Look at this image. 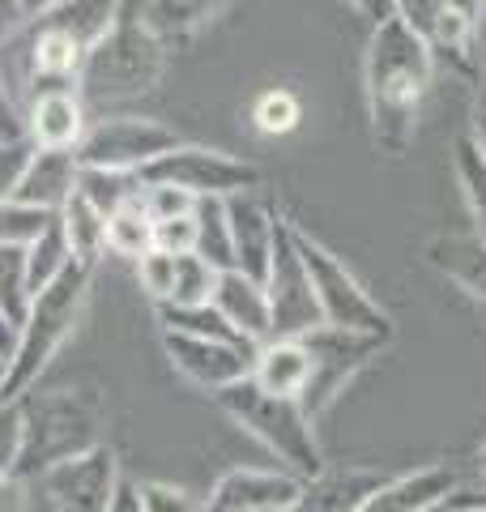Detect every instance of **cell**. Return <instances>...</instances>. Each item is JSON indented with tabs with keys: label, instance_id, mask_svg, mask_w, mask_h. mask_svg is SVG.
I'll list each match as a JSON object with an SVG mask.
<instances>
[{
	"label": "cell",
	"instance_id": "d6a6232c",
	"mask_svg": "<svg viewBox=\"0 0 486 512\" xmlns=\"http://www.w3.org/2000/svg\"><path fill=\"white\" fill-rule=\"evenodd\" d=\"M30 274H26V248L0 244V312L9 316V325L18 329L30 312Z\"/></svg>",
	"mask_w": 486,
	"mask_h": 512
},
{
	"label": "cell",
	"instance_id": "d4e9b609",
	"mask_svg": "<svg viewBox=\"0 0 486 512\" xmlns=\"http://www.w3.org/2000/svg\"><path fill=\"white\" fill-rule=\"evenodd\" d=\"M60 227H64V239H69V252L73 261L99 269L103 252H107V218L94 210V205L81 197V192H73L69 201H64L60 210Z\"/></svg>",
	"mask_w": 486,
	"mask_h": 512
},
{
	"label": "cell",
	"instance_id": "7bdbcfd3",
	"mask_svg": "<svg viewBox=\"0 0 486 512\" xmlns=\"http://www.w3.org/2000/svg\"><path fill=\"white\" fill-rule=\"evenodd\" d=\"M22 137H26V116L5 90V77H0V141H22Z\"/></svg>",
	"mask_w": 486,
	"mask_h": 512
},
{
	"label": "cell",
	"instance_id": "5b68a950",
	"mask_svg": "<svg viewBox=\"0 0 486 512\" xmlns=\"http://www.w3.org/2000/svg\"><path fill=\"white\" fill-rule=\"evenodd\" d=\"M167 69V43L141 18H124L86 52L77 86L90 103H120L154 90Z\"/></svg>",
	"mask_w": 486,
	"mask_h": 512
},
{
	"label": "cell",
	"instance_id": "7c38bea8",
	"mask_svg": "<svg viewBox=\"0 0 486 512\" xmlns=\"http://www.w3.org/2000/svg\"><path fill=\"white\" fill-rule=\"evenodd\" d=\"M171 367L205 393H222L252 376L256 346L252 342H222V338H192V333H162Z\"/></svg>",
	"mask_w": 486,
	"mask_h": 512
},
{
	"label": "cell",
	"instance_id": "603a6c76",
	"mask_svg": "<svg viewBox=\"0 0 486 512\" xmlns=\"http://www.w3.org/2000/svg\"><path fill=\"white\" fill-rule=\"evenodd\" d=\"M222 9H226V0H145L141 22L150 26L162 43H180L214 22Z\"/></svg>",
	"mask_w": 486,
	"mask_h": 512
},
{
	"label": "cell",
	"instance_id": "74e56055",
	"mask_svg": "<svg viewBox=\"0 0 486 512\" xmlns=\"http://www.w3.org/2000/svg\"><path fill=\"white\" fill-rule=\"evenodd\" d=\"M137 282H141V291H150L154 303H167L171 282H175V256L162 252V248L145 252L137 261Z\"/></svg>",
	"mask_w": 486,
	"mask_h": 512
},
{
	"label": "cell",
	"instance_id": "52a82bcc",
	"mask_svg": "<svg viewBox=\"0 0 486 512\" xmlns=\"http://www.w3.org/2000/svg\"><path fill=\"white\" fill-rule=\"evenodd\" d=\"M303 346H307V359H312V372H307V389H303L299 402L320 423L324 414L337 406V397L346 393V384L359 376L388 342L371 338V333L320 325L312 333H303Z\"/></svg>",
	"mask_w": 486,
	"mask_h": 512
},
{
	"label": "cell",
	"instance_id": "836d02e7",
	"mask_svg": "<svg viewBox=\"0 0 486 512\" xmlns=\"http://www.w3.org/2000/svg\"><path fill=\"white\" fill-rule=\"evenodd\" d=\"M56 214L35 210V205H22V201H0V244H35V239L47 231V222Z\"/></svg>",
	"mask_w": 486,
	"mask_h": 512
},
{
	"label": "cell",
	"instance_id": "484cf974",
	"mask_svg": "<svg viewBox=\"0 0 486 512\" xmlns=\"http://www.w3.org/2000/svg\"><path fill=\"white\" fill-rule=\"evenodd\" d=\"M141 175L137 171H99V167H81L77 175V192L86 197L94 210H99L103 218L124 210V205L141 201Z\"/></svg>",
	"mask_w": 486,
	"mask_h": 512
},
{
	"label": "cell",
	"instance_id": "d6986e66",
	"mask_svg": "<svg viewBox=\"0 0 486 512\" xmlns=\"http://www.w3.org/2000/svg\"><path fill=\"white\" fill-rule=\"evenodd\" d=\"M427 265L435 269L440 278H448L452 286H461V291L474 299V303H486V239L478 231H444L427 239Z\"/></svg>",
	"mask_w": 486,
	"mask_h": 512
},
{
	"label": "cell",
	"instance_id": "cb8c5ba5",
	"mask_svg": "<svg viewBox=\"0 0 486 512\" xmlns=\"http://www.w3.org/2000/svg\"><path fill=\"white\" fill-rule=\"evenodd\" d=\"M120 5H124V0H64L56 13L39 18V26H56V30H64V35L77 39V43L90 52V47L99 43L107 30L120 22ZM30 26H35V22H30Z\"/></svg>",
	"mask_w": 486,
	"mask_h": 512
},
{
	"label": "cell",
	"instance_id": "ee69618b",
	"mask_svg": "<svg viewBox=\"0 0 486 512\" xmlns=\"http://www.w3.org/2000/svg\"><path fill=\"white\" fill-rule=\"evenodd\" d=\"M0 512H30L26 478H18L13 470H0Z\"/></svg>",
	"mask_w": 486,
	"mask_h": 512
},
{
	"label": "cell",
	"instance_id": "f907efd6",
	"mask_svg": "<svg viewBox=\"0 0 486 512\" xmlns=\"http://www.w3.org/2000/svg\"><path fill=\"white\" fill-rule=\"evenodd\" d=\"M18 5H22V18H26V26H30V22L47 18V13H56V9L64 5V0H18Z\"/></svg>",
	"mask_w": 486,
	"mask_h": 512
},
{
	"label": "cell",
	"instance_id": "2e32d148",
	"mask_svg": "<svg viewBox=\"0 0 486 512\" xmlns=\"http://www.w3.org/2000/svg\"><path fill=\"white\" fill-rule=\"evenodd\" d=\"M209 303L222 312V320L239 333V338H248L256 346L273 338V312H269L265 282L248 278L243 269H222L218 286H214V299Z\"/></svg>",
	"mask_w": 486,
	"mask_h": 512
},
{
	"label": "cell",
	"instance_id": "3957f363",
	"mask_svg": "<svg viewBox=\"0 0 486 512\" xmlns=\"http://www.w3.org/2000/svg\"><path fill=\"white\" fill-rule=\"evenodd\" d=\"M94 269L73 261L56 282H47L43 291L30 299V312L18 325V346L9 355V380H5V402H18L22 393H30L39 384V376L52 367V359L64 350V342L73 338L81 312L90 299Z\"/></svg>",
	"mask_w": 486,
	"mask_h": 512
},
{
	"label": "cell",
	"instance_id": "816d5d0a",
	"mask_svg": "<svg viewBox=\"0 0 486 512\" xmlns=\"http://www.w3.org/2000/svg\"><path fill=\"white\" fill-rule=\"evenodd\" d=\"M13 346H18V329H13V325H9V316L0 312V355L9 359V355H13Z\"/></svg>",
	"mask_w": 486,
	"mask_h": 512
},
{
	"label": "cell",
	"instance_id": "f5cc1de1",
	"mask_svg": "<svg viewBox=\"0 0 486 512\" xmlns=\"http://www.w3.org/2000/svg\"><path fill=\"white\" fill-rule=\"evenodd\" d=\"M469 470H474V483L486 491V444H482L478 453H474V466H469ZM482 500H486V495H482Z\"/></svg>",
	"mask_w": 486,
	"mask_h": 512
},
{
	"label": "cell",
	"instance_id": "277c9868",
	"mask_svg": "<svg viewBox=\"0 0 486 512\" xmlns=\"http://www.w3.org/2000/svg\"><path fill=\"white\" fill-rule=\"evenodd\" d=\"M214 402L231 423H239L252 440H261L290 474L316 478L324 470V453L316 440V419L303 410L299 397H282L261 389L252 376L214 393Z\"/></svg>",
	"mask_w": 486,
	"mask_h": 512
},
{
	"label": "cell",
	"instance_id": "5bb4252c",
	"mask_svg": "<svg viewBox=\"0 0 486 512\" xmlns=\"http://www.w3.org/2000/svg\"><path fill=\"white\" fill-rule=\"evenodd\" d=\"M226 222H231L235 269H243V274L256 278V282H265L282 218L269 210V201L261 192H235V197H226Z\"/></svg>",
	"mask_w": 486,
	"mask_h": 512
},
{
	"label": "cell",
	"instance_id": "9a60e30c",
	"mask_svg": "<svg viewBox=\"0 0 486 512\" xmlns=\"http://www.w3.org/2000/svg\"><path fill=\"white\" fill-rule=\"evenodd\" d=\"M461 478L448 466H423L384 483L359 504V512H440L444 504L457 500Z\"/></svg>",
	"mask_w": 486,
	"mask_h": 512
},
{
	"label": "cell",
	"instance_id": "ab89813d",
	"mask_svg": "<svg viewBox=\"0 0 486 512\" xmlns=\"http://www.w3.org/2000/svg\"><path fill=\"white\" fill-rule=\"evenodd\" d=\"M141 500H145V512H205V500L171 483H141Z\"/></svg>",
	"mask_w": 486,
	"mask_h": 512
},
{
	"label": "cell",
	"instance_id": "c3c4849f",
	"mask_svg": "<svg viewBox=\"0 0 486 512\" xmlns=\"http://www.w3.org/2000/svg\"><path fill=\"white\" fill-rule=\"evenodd\" d=\"M444 9L452 13V18H461L465 26H482V13H486V0H444Z\"/></svg>",
	"mask_w": 486,
	"mask_h": 512
},
{
	"label": "cell",
	"instance_id": "44dd1931",
	"mask_svg": "<svg viewBox=\"0 0 486 512\" xmlns=\"http://www.w3.org/2000/svg\"><path fill=\"white\" fill-rule=\"evenodd\" d=\"M307 372H312V359H307L303 338H269L256 346L252 380L261 384V389L282 393V397H303Z\"/></svg>",
	"mask_w": 486,
	"mask_h": 512
},
{
	"label": "cell",
	"instance_id": "bcb514c9",
	"mask_svg": "<svg viewBox=\"0 0 486 512\" xmlns=\"http://www.w3.org/2000/svg\"><path fill=\"white\" fill-rule=\"evenodd\" d=\"M469 141L482 150L486 158V69L478 77V99H474V120H469Z\"/></svg>",
	"mask_w": 486,
	"mask_h": 512
},
{
	"label": "cell",
	"instance_id": "60d3db41",
	"mask_svg": "<svg viewBox=\"0 0 486 512\" xmlns=\"http://www.w3.org/2000/svg\"><path fill=\"white\" fill-rule=\"evenodd\" d=\"M35 146L22 137V141H0V201H13V192L22 184V171L30 163Z\"/></svg>",
	"mask_w": 486,
	"mask_h": 512
},
{
	"label": "cell",
	"instance_id": "83f0119b",
	"mask_svg": "<svg viewBox=\"0 0 486 512\" xmlns=\"http://www.w3.org/2000/svg\"><path fill=\"white\" fill-rule=\"evenodd\" d=\"M107 252L128 256V261H141L145 252H154V218L145 214L141 201L107 214Z\"/></svg>",
	"mask_w": 486,
	"mask_h": 512
},
{
	"label": "cell",
	"instance_id": "f546056e",
	"mask_svg": "<svg viewBox=\"0 0 486 512\" xmlns=\"http://www.w3.org/2000/svg\"><path fill=\"white\" fill-rule=\"evenodd\" d=\"M218 274H222V269L209 265L201 252L175 256V282H171L167 303H171V308H197V303H209V299H214Z\"/></svg>",
	"mask_w": 486,
	"mask_h": 512
},
{
	"label": "cell",
	"instance_id": "681fc988",
	"mask_svg": "<svg viewBox=\"0 0 486 512\" xmlns=\"http://www.w3.org/2000/svg\"><path fill=\"white\" fill-rule=\"evenodd\" d=\"M354 9L363 13V18L371 22V26H380V22H388L393 18V0H350Z\"/></svg>",
	"mask_w": 486,
	"mask_h": 512
},
{
	"label": "cell",
	"instance_id": "7dc6e473",
	"mask_svg": "<svg viewBox=\"0 0 486 512\" xmlns=\"http://www.w3.org/2000/svg\"><path fill=\"white\" fill-rule=\"evenodd\" d=\"M22 26H26V18H22V5H18V0H0V52H5L9 39L18 35Z\"/></svg>",
	"mask_w": 486,
	"mask_h": 512
},
{
	"label": "cell",
	"instance_id": "8fae6325",
	"mask_svg": "<svg viewBox=\"0 0 486 512\" xmlns=\"http://www.w3.org/2000/svg\"><path fill=\"white\" fill-rule=\"evenodd\" d=\"M116 483H120V461L107 440L94 444L90 453H77L39 474V487L56 512H107Z\"/></svg>",
	"mask_w": 486,
	"mask_h": 512
},
{
	"label": "cell",
	"instance_id": "6da1fadb",
	"mask_svg": "<svg viewBox=\"0 0 486 512\" xmlns=\"http://www.w3.org/2000/svg\"><path fill=\"white\" fill-rule=\"evenodd\" d=\"M431 73H435L431 47L401 18L371 26L367 60H363V90H367L371 141H376L380 154L401 158L414 146L418 111H423Z\"/></svg>",
	"mask_w": 486,
	"mask_h": 512
},
{
	"label": "cell",
	"instance_id": "4316f807",
	"mask_svg": "<svg viewBox=\"0 0 486 512\" xmlns=\"http://www.w3.org/2000/svg\"><path fill=\"white\" fill-rule=\"evenodd\" d=\"M73 265V252H69V239H64V227H60V214L47 222V231L26 244V274H30V295H39L47 282H56L64 269Z\"/></svg>",
	"mask_w": 486,
	"mask_h": 512
},
{
	"label": "cell",
	"instance_id": "7402d4cb",
	"mask_svg": "<svg viewBox=\"0 0 486 512\" xmlns=\"http://www.w3.org/2000/svg\"><path fill=\"white\" fill-rule=\"evenodd\" d=\"M81 60H86V47L77 39H69L56 26L35 22V39H30V52H26V64H30V77H35V82H47V86L73 82L81 73Z\"/></svg>",
	"mask_w": 486,
	"mask_h": 512
},
{
	"label": "cell",
	"instance_id": "db71d44e",
	"mask_svg": "<svg viewBox=\"0 0 486 512\" xmlns=\"http://www.w3.org/2000/svg\"><path fill=\"white\" fill-rule=\"evenodd\" d=\"M444 512H486V500H452Z\"/></svg>",
	"mask_w": 486,
	"mask_h": 512
},
{
	"label": "cell",
	"instance_id": "9c48e42d",
	"mask_svg": "<svg viewBox=\"0 0 486 512\" xmlns=\"http://www.w3.org/2000/svg\"><path fill=\"white\" fill-rule=\"evenodd\" d=\"M171 146H180V133L171 124L150 116H107L86 128L77 146V163L99 171H141Z\"/></svg>",
	"mask_w": 486,
	"mask_h": 512
},
{
	"label": "cell",
	"instance_id": "8d00e7d4",
	"mask_svg": "<svg viewBox=\"0 0 486 512\" xmlns=\"http://www.w3.org/2000/svg\"><path fill=\"white\" fill-rule=\"evenodd\" d=\"M141 205L154 222H167V218H188L192 210H197V197L184 192V188H171V184H145Z\"/></svg>",
	"mask_w": 486,
	"mask_h": 512
},
{
	"label": "cell",
	"instance_id": "7a4b0ae2",
	"mask_svg": "<svg viewBox=\"0 0 486 512\" xmlns=\"http://www.w3.org/2000/svg\"><path fill=\"white\" fill-rule=\"evenodd\" d=\"M22 410V453L13 474L39 478L60 461L103 444L107 406L94 389H30L18 397Z\"/></svg>",
	"mask_w": 486,
	"mask_h": 512
},
{
	"label": "cell",
	"instance_id": "8992f818",
	"mask_svg": "<svg viewBox=\"0 0 486 512\" xmlns=\"http://www.w3.org/2000/svg\"><path fill=\"white\" fill-rule=\"evenodd\" d=\"M290 231H295V248L303 256V265H307V278H312V291H316L324 325L371 333V338L393 342V316H388L380 303L367 295V286L354 278L350 269L320 244V239H312V235L299 231V227H290Z\"/></svg>",
	"mask_w": 486,
	"mask_h": 512
},
{
	"label": "cell",
	"instance_id": "4dcf8cb0",
	"mask_svg": "<svg viewBox=\"0 0 486 512\" xmlns=\"http://www.w3.org/2000/svg\"><path fill=\"white\" fill-rule=\"evenodd\" d=\"M158 325L162 333H192V338H222V342H248L226 325L222 312L214 303H197V308H171V303H158ZM256 346V342H252Z\"/></svg>",
	"mask_w": 486,
	"mask_h": 512
},
{
	"label": "cell",
	"instance_id": "d590c367",
	"mask_svg": "<svg viewBox=\"0 0 486 512\" xmlns=\"http://www.w3.org/2000/svg\"><path fill=\"white\" fill-rule=\"evenodd\" d=\"M393 18H401L423 43H431L448 22L444 0H393Z\"/></svg>",
	"mask_w": 486,
	"mask_h": 512
},
{
	"label": "cell",
	"instance_id": "11a10c76",
	"mask_svg": "<svg viewBox=\"0 0 486 512\" xmlns=\"http://www.w3.org/2000/svg\"><path fill=\"white\" fill-rule=\"evenodd\" d=\"M5 380H9V359L0 355V402H5Z\"/></svg>",
	"mask_w": 486,
	"mask_h": 512
},
{
	"label": "cell",
	"instance_id": "9f6ffc18",
	"mask_svg": "<svg viewBox=\"0 0 486 512\" xmlns=\"http://www.w3.org/2000/svg\"><path fill=\"white\" fill-rule=\"evenodd\" d=\"M444 508H448V504H444ZM444 508H440V512H444Z\"/></svg>",
	"mask_w": 486,
	"mask_h": 512
},
{
	"label": "cell",
	"instance_id": "f6af8a7d",
	"mask_svg": "<svg viewBox=\"0 0 486 512\" xmlns=\"http://www.w3.org/2000/svg\"><path fill=\"white\" fill-rule=\"evenodd\" d=\"M107 512H145V500H141V483H133V478H124V474H120L116 495H111Z\"/></svg>",
	"mask_w": 486,
	"mask_h": 512
},
{
	"label": "cell",
	"instance_id": "30bf717a",
	"mask_svg": "<svg viewBox=\"0 0 486 512\" xmlns=\"http://www.w3.org/2000/svg\"><path fill=\"white\" fill-rule=\"evenodd\" d=\"M265 295H269V312H273V338H303V333L324 325L312 278H307V265L295 248L290 222H278L273 261H269V274H265Z\"/></svg>",
	"mask_w": 486,
	"mask_h": 512
},
{
	"label": "cell",
	"instance_id": "b9f144b4",
	"mask_svg": "<svg viewBox=\"0 0 486 512\" xmlns=\"http://www.w3.org/2000/svg\"><path fill=\"white\" fill-rule=\"evenodd\" d=\"M22 453V410L18 402H0V470H13Z\"/></svg>",
	"mask_w": 486,
	"mask_h": 512
},
{
	"label": "cell",
	"instance_id": "e0dca14e",
	"mask_svg": "<svg viewBox=\"0 0 486 512\" xmlns=\"http://www.w3.org/2000/svg\"><path fill=\"white\" fill-rule=\"evenodd\" d=\"M86 137L81 99L69 86H47L26 111V141L35 150H77Z\"/></svg>",
	"mask_w": 486,
	"mask_h": 512
},
{
	"label": "cell",
	"instance_id": "ffe728a7",
	"mask_svg": "<svg viewBox=\"0 0 486 512\" xmlns=\"http://www.w3.org/2000/svg\"><path fill=\"white\" fill-rule=\"evenodd\" d=\"M77 175H81L77 150H35L26 171H22V184L13 192V201L35 205V210H47V214H60L64 201L77 192Z\"/></svg>",
	"mask_w": 486,
	"mask_h": 512
},
{
	"label": "cell",
	"instance_id": "ac0fdd59",
	"mask_svg": "<svg viewBox=\"0 0 486 512\" xmlns=\"http://www.w3.org/2000/svg\"><path fill=\"white\" fill-rule=\"evenodd\" d=\"M384 483L371 466H324L316 478H303V491L286 512H359V504Z\"/></svg>",
	"mask_w": 486,
	"mask_h": 512
},
{
	"label": "cell",
	"instance_id": "e575fe53",
	"mask_svg": "<svg viewBox=\"0 0 486 512\" xmlns=\"http://www.w3.org/2000/svg\"><path fill=\"white\" fill-rule=\"evenodd\" d=\"M252 120H256V128H261L265 137H282L303 120V107H299V99L290 90H269V94L256 99Z\"/></svg>",
	"mask_w": 486,
	"mask_h": 512
},
{
	"label": "cell",
	"instance_id": "f35d334b",
	"mask_svg": "<svg viewBox=\"0 0 486 512\" xmlns=\"http://www.w3.org/2000/svg\"><path fill=\"white\" fill-rule=\"evenodd\" d=\"M154 248L171 252V256L197 252V210H192L188 218H167V222H154Z\"/></svg>",
	"mask_w": 486,
	"mask_h": 512
},
{
	"label": "cell",
	"instance_id": "1f68e13d",
	"mask_svg": "<svg viewBox=\"0 0 486 512\" xmlns=\"http://www.w3.org/2000/svg\"><path fill=\"white\" fill-rule=\"evenodd\" d=\"M197 252L209 265L235 269L231 256V222H226V201L222 197H201L197 201Z\"/></svg>",
	"mask_w": 486,
	"mask_h": 512
},
{
	"label": "cell",
	"instance_id": "4fadbf2b",
	"mask_svg": "<svg viewBox=\"0 0 486 512\" xmlns=\"http://www.w3.org/2000/svg\"><path fill=\"white\" fill-rule=\"evenodd\" d=\"M303 491V478L290 470H226L205 495V512H286Z\"/></svg>",
	"mask_w": 486,
	"mask_h": 512
},
{
	"label": "cell",
	"instance_id": "ba28073f",
	"mask_svg": "<svg viewBox=\"0 0 486 512\" xmlns=\"http://www.w3.org/2000/svg\"><path fill=\"white\" fill-rule=\"evenodd\" d=\"M141 184H171L184 188L192 197H235V192H256L261 188V167L243 163L235 154L209 150V146H171L167 154H158L150 167H141Z\"/></svg>",
	"mask_w": 486,
	"mask_h": 512
},
{
	"label": "cell",
	"instance_id": "f1b7e54d",
	"mask_svg": "<svg viewBox=\"0 0 486 512\" xmlns=\"http://www.w3.org/2000/svg\"><path fill=\"white\" fill-rule=\"evenodd\" d=\"M452 171H457V184L469 205V218H474V231L486 239V158L474 141H469V133L457 141V150H452Z\"/></svg>",
	"mask_w": 486,
	"mask_h": 512
}]
</instances>
